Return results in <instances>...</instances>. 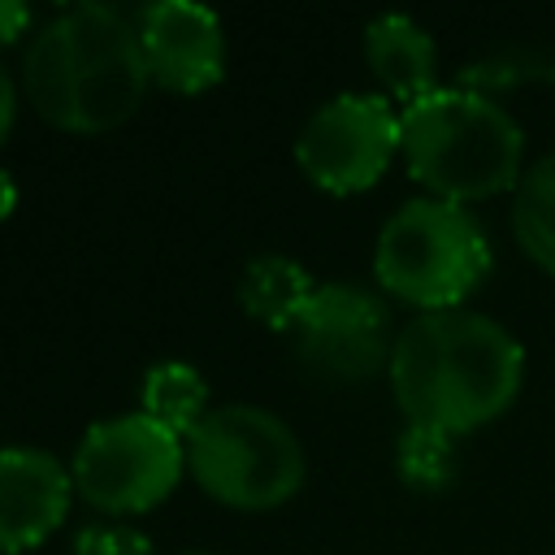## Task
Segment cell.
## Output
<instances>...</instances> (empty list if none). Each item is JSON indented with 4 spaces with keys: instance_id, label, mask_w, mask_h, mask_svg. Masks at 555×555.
<instances>
[{
    "instance_id": "cell-3",
    "label": "cell",
    "mask_w": 555,
    "mask_h": 555,
    "mask_svg": "<svg viewBox=\"0 0 555 555\" xmlns=\"http://www.w3.org/2000/svg\"><path fill=\"white\" fill-rule=\"evenodd\" d=\"M399 152L429 195L468 204L520 182L525 134L516 117L473 87H438L399 108Z\"/></svg>"
},
{
    "instance_id": "cell-5",
    "label": "cell",
    "mask_w": 555,
    "mask_h": 555,
    "mask_svg": "<svg viewBox=\"0 0 555 555\" xmlns=\"http://www.w3.org/2000/svg\"><path fill=\"white\" fill-rule=\"evenodd\" d=\"M195 486L238 512H269L299 494L308 477L295 429L260 403H221L182 438Z\"/></svg>"
},
{
    "instance_id": "cell-2",
    "label": "cell",
    "mask_w": 555,
    "mask_h": 555,
    "mask_svg": "<svg viewBox=\"0 0 555 555\" xmlns=\"http://www.w3.org/2000/svg\"><path fill=\"white\" fill-rule=\"evenodd\" d=\"M390 390L408 425L468 434L503 416L525 377V351L512 330L486 312H416L390 351Z\"/></svg>"
},
{
    "instance_id": "cell-21",
    "label": "cell",
    "mask_w": 555,
    "mask_h": 555,
    "mask_svg": "<svg viewBox=\"0 0 555 555\" xmlns=\"http://www.w3.org/2000/svg\"><path fill=\"white\" fill-rule=\"evenodd\" d=\"M182 555H208V551H182Z\"/></svg>"
},
{
    "instance_id": "cell-15",
    "label": "cell",
    "mask_w": 555,
    "mask_h": 555,
    "mask_svg": "<svg viewBox=\"0 0 555 555\" xmlns=\"http://www.w3.org/2000/svg\"><path fill=\"white\" fill-rule=\"evenodd\" d=\"M555 78V43H529V48H503L460 69V87H473L481 95L516 87V82H546Z\"/></svg>"
},
{
    "instance_id": "cell-19",
    "label": "cell",
    "mask_w": 555,
    "mask_h": 555,
    "mask_svg": "<svg viewBox=\"0 0 555 555\" xmlns=\"http://www.w3.org/2000/svg\"><path fill=\"white\" fill-rule=\"evenodd\" d=\"M13 121H17V82H13L9 69L0 65V147H4L9 130H13Z\"/></svg>"
},
{
    "instance_id": "cell-6",
    "label": "cell",
    "mask_w": 555,
    "mask_h": 555,
    "mask_svg": "<svg viewBox=\"0 0 555 555\" xmlns=\"http://www.w3.org/2000/svg\"><path fill=\"white\" fill-rule=\"evenodd\" d=\"M74 490L104 516H139L173 494L186 473V442L143 408L95 421L74 451Z\"/></svg>"
},
{
    "instance_id": "cell-8",
    "label": "cell",
    "mask_w": 555,
    "mask_h": 555,
    "mask_svg": "<svg viewBox=\"0 0 555 555\" xmlns=\"http://www.w3.org/2000/svg\"><path fill=\"white\" fill-rule=\"evenodd\" d=\"M291 338L308 373L347 386L390 369V351H395L386 304L356 282H317Z\"/></svg>"
},
{
    "instance_id": "cell-4",
    "label": "cell",
    "mask_w": 555,
    "mask_h": 555,
    "mask_svg": "<svg viewBox=\"0 0 555 555\" xmlns=\"http://www.w3.org/2000/svg\"><path fill=\"white\" fill-rule=\"evenodd\" d=\"M490 273V238L481 221L451 199L416 195L399 204L373 243V278L395 299L442 312L460 308Z\"/></svg>"
},
{
    "instance_id": "cell-18",
    "label": "cell",
    "mask_w": 555,
    "mask_h": 555,
    "mask_svg": "<svg viewBox=\"0 0 555 555\" xmlns=\"http://www.w3.org/2000/svg\"><path fill=\"white\" fill-rule=\"evenodd\" d=\"M30 22H35L30 4H22V0H0V48L13 43V39H22Z\"/></svg>"
},
{
    "instance_id": "cell-11",
    "label": "cell",
    "mask_w": 555,
    "mask_h": 555,
    "mask_svg": "<svg viewBox=\"0 0 555 555\" xmlns=\"http://www.w3.org/2000/svg\"><path fill=\"white\" fill-rule=\"evenodd\" d=\"M364 61L373 69V78L382 82L386 100H421L429 91H438V48L429 39V30L421 22H412L408 13H382L364 26Z\"/></svg>"
},
{
    "instance_id": "cell-13",
    "label": "cell",
    "mask_w": 555,
    "mask_h": 555,
    "mask_svg": "<svg viewBox=\"0 0 555 555\" xmlns=\"http://www.w3.org/2000/svg\"><path fill=\"white\" fill-rule=\"evenodd\" d=\"M512 230L525 256L538 269L555 273V152H546L520 173L512 195Z\"/></svg>"
},
{
    "instance_id": "cell-20",
    "label": "cell",
    "mask_w": 555,
    "mask_h": 555,
    "mask_svg": "<svg viewBox=\"0 0 555 555\" xmlns=\"http://www.w3.org/2000/svg\"><path fill=\"white\" fill-rule=\"evenodd\" d=\"M13 208H17V182H13V173L0 165V221L13 217Z\"/></svg>"
},
{
    "instance_id": "cell-16",
    "label": "cell",
    "mask_w": 555,
    "mask_h": 555,
    "mask_svg": "<svg viewBox=\"0 0 555 555\" xmlns=\"http://www.w3.org/2000/svg\"><path fill=\"white\" fill-rule=\"evenodd\" d=\"M395 468L412 490H447L455 481V438L438 429L408 425L395 447Z\"/></svg>"
},
{
    "instance_id": "cell-12",
    "label": "cell",
    "mask_w": 555,
    "mask_h": 555,
    "mask_svg": "<svg viewBox=\"0 0 555 555\" xmlns=\"http://www.w3.org/2000/svg\"><path fill=\"white\" fill-rule=\"evenodd\" d=\"M317 282L312 273L291 260V256H278V251H264V256H251L238 273V304L243 312L264 325V330H278V334H291L312 299Z\"/></svg>"
},
{
    "instance_id": "cell-7",
    "label": "cell",
    "mask_w": 555,
    "mask_h": 555,
    "mask_svg": "<svg viewBox=\"0 0 555 555\" xmlns=\"http://www.w3.org/2000/svg\"><path fill=\"white\" fill-rule=\"evenodd\" d=\"M399 152V113L382 91H343L325 100L295 134L304 178L330 195L373 186Z\"/></svg>"
},
{
    "instance_id": "cell-10",
    "label": "cell",
    "mask_w": 555,
    "mask_h": 555,
    "mask_svg": "<svg viewBox=\"0 0 555 555\" xmlns=\"http://www.w3.org/2000/svg\"><path fill=\"white\" fill-rule=\"evenodd\" d=\"M74 473L48 447H0V555L48 542L69 516Z\"/></svg>"
},
{
    "instance_id": "cell-9",
    "label": "cell",
    "mask_w": 555,
    "mask_h": 555,
    "mask_svg": "<svg viewBox=\"0 0 555 555\" xmlns=\"http://www.w3.org/2000/svg\"><path fill=\"white\" fill-rule=\"evenodd\" d=\"M143 61L156 87L173 95H199L225 74V26L212 9L191 0H156L139 13Z\"/></svg>"
},
{
    "instance_id": "cell-17",
    "label": "cell",
    "mask_w": 555,
    "mask_h": 555,
    "mask_svg": "<svg viewBox=\"0 0 555 555\" xmlns=\"http://www.w3.org/2000/svg\"><path fill=\"white\" fill-rule=\"evenodd\" d=\"M74 555H156L152 538L121 520H91L74 533Z\"/></svg>"
},
{
    "instance_id": "cell-14",
    "label": "cell",
    "mask_w": 555,
    "mask_h": 555,
    "mask_svg": "<svg viewBox=\"0 0 555 555\" xmlns=\"http://www.w3.org/2000/svg\"><path fill=\"white\" fill-rule=\"evenodd\" d=\"M143 412L169 434L186 438L208 412V382L186 360H160L143 373Z\"/></svg>"
},
{
    "instance_id": "cell-1",
    "label": "cell",
    "mask_w": 555,
    "mask_h": 555,
    "mask_svg": "<svg viewBox=\"0 0 555 555\" xmlns=\"http://www.w3.org/2000/svg\"><path fill=\"white\" fill-rule=\"evenodd\" d=\"M147 87L139 17L117 4H69L39 22L22 52L26 100L65 134H108L126 126Z\"/></svg>"
}]
</instances>
